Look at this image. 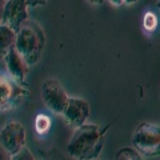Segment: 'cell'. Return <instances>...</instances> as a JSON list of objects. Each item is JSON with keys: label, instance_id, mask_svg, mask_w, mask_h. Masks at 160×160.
I'll use <instances>...</instances> for the list:
<instances>
[{"label": "cell", "instance_id": "3", "mask_svg": "<svg viewBox=\"0 0 160 160\" xmlns=\"http://www.w3.org/2000/svg\"><path fill=\"white\" fill-rule=\"evenodd\" d=\"M29 95L26 83H20L0 69V113L16 108Z\"/></svg>", "mask_w": 160, "mask_h": 160}, {"label": "cell", "instance_id": "4", "mask_svg": "<svg viewBox=\"0 0 160 160\" xmlns=\"http://www.w3.org/2000/svg\"><path fill=\"white\" fill-rule=\"evenodd\" d=\"M133 146L140 155L159 156L160 155V124L144 122L135 129L132 138Z\"/></svg>", "mask_w": 160, "mask_h": 160}, {"label": "cell", "instance_id": "7", "mask_svg": "<svg viewBox=\"0 0 160 160\" xmlns=\"http://www.w3.org/2000/svg\"><path fill=\"white\" fill-rule=\"evenodd\" d=\"M28 7L29 6L27 0H7L3 24L11 27L18 32L23 27V24L29 20Z\"/></svg>", "mask_w": 160, "mask_h": 160}, {"label": "cell", "instance_id": "19", "mask_svg": "<svg viewBox=\"0 0 160 160\" xmlns=\"http://www.w3.org/2000/svg\"><path fill=\"white\" fill-rule=\"evenodd\" d=\"M139 0H124V3L127 4V6H132V4H135V3H138Z\"/></svg>", "mask_w": 160, "mask_h": 160}, {"label": "cell", "instance_id": "6", "mask_svg": "<svg viewBox=\"0 0 160 160\" xmlns=\"http://www.w3.org/2000/svg\"><path fill=\"white\" fill-rule=\"evenodd\" d=\"M27 133L23 124L16 120H8L0 129V143L13 156L26 147Z\"/></svg>", "mask_w": 160, "mask_h": 160}, {"label": "cell", "instance_id": "9", "mask_svg": "<svg viewBox=\"0 0 160 160\" xmlns=\"http://www.w3.org/2000/svg\"><path fill=\"white\" fill-rule=\"evenodd\" d=\"M3 60H4V64H6V68H7V72L9 76H12L15 80H18L20 83H26L29 64L18 52V49L12 47L3 56Z\"/></svg>", "mask_w": 160, "mask_h": 160}, {"label": "cell", "instance_id": "12", "mask_svg": "<svg viewBox=\"0 0 160 160\" xmlns=\"http://www.w3.org/2000/svg\"><path fill=\"white\" fill-rule=\"evenodd\" d=\"M49 127H51V119H49L47 115H43V113L38 115L36 119H35V128H36V132L43 135L48 131Z\"/></svg>", "mask_w": 160, "mask_h": 160}, {"label": "cell", "instance_id": "1", "mask_svg": "<svg viewBox=\"0 0 160 160\" xmlns=\"http://www.w3.org/2000/svg\"><path fill=\"white\" fill-rule=\"evenodd\" d=\"M108 128L109 124L102 127L92 123L78 127L67 147L69 156L76 160H96L103 151Z\"/></svg>", "mask_w": 160, "mask_h": 160}, {"label": "cell", "instance_id": "2", "mask_svg": "<svg viewBox=\"0 0 160 160\" xmlns=\"http://www.w3.org/2000/svg\"><path fill=\"white\" fill-rule=\"evenodd\" d=\"M46 42V33L42 26L33 20H28L16 32L15 48L29 66H33L42 59Z\"/></svg>", "mask_w": 160, "mask_h": 160}, {"label": "cell", "instance_id": "17", "mask_svg": "<svg viewBox=\"0 0 160 160\" xmlns=\"http://www.w3.org/2000/svg\"><path fill=\"white\" fill-rule=\"evenodd\" d=\"M6 3H7V0H0V24H3V18H4V9H6Z\"/></svg>", "mask_w": 160, "mask_h": 160}, {"label": "cell", "instance_id": "15", "mask_svg": "<svg viewBox=\"0 0 160 160\" xmlns=\"http://www.w3.org/2000/svg\"><path fill=\"white\" fill-rule=\"evenodd\" d=\"M0 160H12V155L2 146V143H0Z\"/></svg>", "mask_w": 160, "mask_h": 160}, {"label": "cell", "instance_id": "21", "mask_svg": "<svg viewBox=\"0 0 160 160\" xmlns=\"http://www.w3.org/2000/svg\"><path fill=\"white\" fill-rule=\"evenodd\" d=\"M156 7L160 9V0H158V3H156Z\"/></svg>", "mask_w": 160, "mask_h": 160}, {"label": "cell", "instance_id": "20", "mask_svg": "<svg viewBox=\"0 0 160 160\" xmlns=\"http://www.w3.org/2000/svg\"><path fill=\"white\" fill-rule=\"evenodd\" d=\"M88 3H92V4H103L104 0H87Z\"/></svg>", "mask_w": 160, "mask_h": 160}, {"label": "cell", "instance_id": "16", "mask_svg": "<svg viewBox=\"0 0 160 160\" xmlns=\"http://www.w3.org/2000/svg\"><path fill=\"white\" fill-rule=\"evenodd\" d=\"M29 7H38V6H46L48 0H27Z\"/></svg>", "mask_w": 160, "mask_h": 160}, {"label": "cell", "instance_id": "11", "mask_svg": "<svg viewBox=\"0 0 160 160\" xmlns=\"http://www.w3.org/2000/svg\"><path fill=\"white\" fill-rule=\"evenodd\" d=\"M116 160H144V158L136 149H133L131 147H126V148H122L118 152Z\"/></svg>", "mask_w": 160, "mask_h": 160}, {"label": "cell", "instance_id": "13", "mask_svg": "<svg viewBox=\"0 0 160 160\" xmlns=\"http://www.w3.org/2000/svg\"><path fill=\"white\" fill-rule=\"evenodd\" d=\"M143 27L146 31L148 32H153L155 29L158 28V18L156 15H155L153 12L148 11L144 13V18H143Z\"/></svg>", "mask_w": 160, "mask_h": 160}, {"label": "cell", "instance_id": "8", "mask_svg": "<svg viewBox=\"0 0 160 160\" xmlns=\"http://www.w3.org/2000/svg\"><path fill=\"white\" fill-rule=\"evenodd\" d=\"M63 118L67 124L75 128L86 124L87 119L89 118L88 102L82 98H69L66 109L63 112Z\"/></svg>", "mask_w": 160, "mask_h": 160}, {"label": "cell", "instance_id": "14", "mask_svg": "<svg viewBox=\"0 0 160 160\" xmlns=\"http://www.w3.org/2000/svg\"><path fill=\"white\" fill-rule=\"evenodd\" d=\"M12 160H35V158H33V155L31 152V149L26 146L24 148L20 149L16 155H13Z\"/></svg>", "mask_w": 160, "mask_h": 160}, {"label": "cell", "instance_id": "5", "mask_svg": "<svg viewBox=\"0 0 160 160\" xmlns=\"http://www.w3.org/2000/svg\"><path fill=\"white\" fill-rule=\"evenodd\" d=\"M42 98L46 107L56 115H63L69 96L58 80L48 79L42 86Z\"/></svg>", "mask_w": 160, "mask_h": 160}, {"label": "cell", "instance_id": "10", "mask_svg": "<svg viewBox=\"0 0 160 160\" xmlns=\"http://www.w3.org/2000/svg\"><path fill=\"white\" fill-rule=\"evenodd\" d=\"M16 31L6 24H0V58H3L9 49L15 47Z\"/></svg>", "mask_w": 160, "mask_h": 160}, {"label": "cell", "instance_id": "18", "mask_svg": "<svg viewBox=\"0 0 160 160\" xmlns=\"http://www.w3.org/2000/svg\"><path fill=\"white\" fill-rule=\"evenodd\" d=\"M108 2L115 7H120V6H123V4H126L124 3V0H108Z\"/></svg>", "mask_w": 160, "mask_h": 160}]
</instances>
